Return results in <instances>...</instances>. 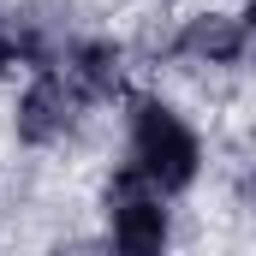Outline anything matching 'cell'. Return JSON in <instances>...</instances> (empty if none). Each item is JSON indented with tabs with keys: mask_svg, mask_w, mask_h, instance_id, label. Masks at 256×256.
<instances>
[{
	"mask_svg": "<svg viewBox=\"0 0 256 256\" xmlns=\"http://www.w3.org/2000/svg\"><path fill=\"white\" fill-rule=\"evenodd\" d=\"M131 149H137V167L155 191H185L196 179V137L179 126L173 108L161 102H143L137 108V126H131Z\"/></svg>",
	"mask_w": 256,
	"mask_h": 256,
	"instance_id": "1",
	"label": "cell"
},
{
	"mask_svg": "<svg viewBox=\"0 0 256 256\" xmlns=\"http://www.w3.org/2000/svg\"><path fill=\"white\" fill-rule=\"evenodd\" d=\"M143 167L131 173V179H120V191H114V202H120V214H114V238H120V250L131 256H149L167 244V214H161V202L155 196H143Z\"/></svg>",
	"mask_w": 256,
	"mask_h": 256,
	"instance_id": "2",
	"label": "cell"
},
{
	"mask_svg": "<svg viewBox=\"0 0 256 256\" xmlns=\"http://www.w3.org/2000/svg\"><path fill=\"white\" fill-rule=\"evenodd\" d=\"M78 84L72 78H36L30 84V96H24V108H18V137L24 143H54V137H66V126H72V114H78Z\"/></svg>",
	"mask_w": 256,
	"mask_h": 256,
	"instance_id": "3",
	"label": "cell"
},
{
	"mask_svg": "<svg viewBox=\"0 0 256 256\" xmlns=\"http://www.w3.org/2000/svg\"><path fill=\"white\" fill-rule=\"evenodd\" d=\"M66 78L78 84V96H114L120 90V48H108V42L78 48V60H72Z\"/></svg>",
	"mask_w": 256,
	"mask_h": 256,
	"instance_id": "4",
	"label": "cell"
},
{
	"mask_svg": "<svg viewBox=\"0 0 256 256\" xmlns=\"http://www.w3.org/2000/svg\"><path fill=\"white\" fill-rule=\"evenodd\" d=\"M238 42H244V30L232 18H191V30H185V54H202V60H232Z\"/></svg>",
	"mask_w": 256,
	"mask_h": 256,
	"instance_id": "5",
	"label": "cell"
},
{
	"mask_svg": "<svg viewBox=\"0 0 256 256\" xmlns=\"http://www.w3.org/2000/svg\"><path fill=\"white\" fill-rule=\"evenodd\" d=\"M6 60H12V48H6V36H0V72H6Z\"/></svg>",
	"mask_w": 256,
	"mask_h": 256,
	"instance_id": "6",
	"label": "cell"
},
{
	"mask_svg": "<svg viewBox=\"0 0 256 256\" xmlns=\"http://www.w3.org/2000/svg\"><path fill=\"white\" fill-rule=\"evenodd\" d=\"M250 24H256V0H250Z\"/></svg>",
	"mask_w": 256,
	"mask_h": 256,
	"instance_id": "7",
	"label": "cell"
}]
</instances>
